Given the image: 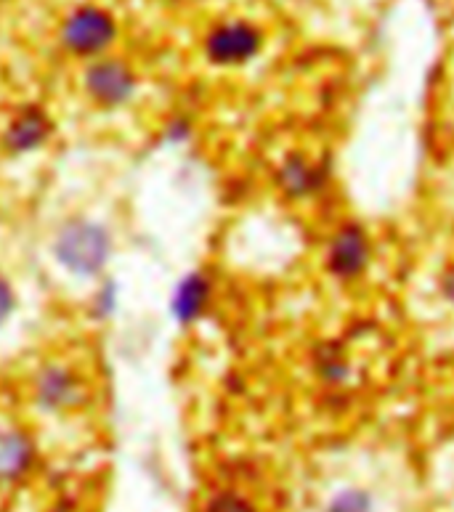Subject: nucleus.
I'll list each match as a JSON object with an SVG mask.
<instances>
[{"label":"nucleus","mask_w":454,"mask_h":512,"mask_svg":"<svg viewBox=\"0 0 454 512\" xmlns=\"http://www.w3.org/2000/svg\"><path fill=\"white\" fill-rule=\"evenodd\" d=\"M314 372L327 385H343L351 377V361L338 343H322L314 348Z\"/></svg>","instance_id":"9b49d317"},{"label":"nucleus","mask_w":454,"mask_h":512,"mask_svg":"<svg viewBox=\"0 0 454 512\" xmlns=\"http://www.w3.org/2000/svg\"><path fill=\"white\" fill-rule=\"evenodd\" d=\"M274 186L290 202H306L327 186V168L306 152H287L274 168Z\"/></svg>","instance_id":"1a4fd4ad"},{"label":"nucleus","mask_w":454,"mask_h":512,"mask_svg":"<svg viewBox=\"0 0 454 512\" xmlns=\"http://www.w3.org/2000/svg\"><path fill=\"white\" fill-rule=\"evenodd\" d=\"M208 512H255V507L250 499H245L237 491H221L210 499Z\"/></svg>","instance_id":"dca6fc26"},{"label":"nucleus","mask_w":454,"mask_h":512,"mask_svg":"<svg viewBox=\"0 0 454 512\" xmlns=\"http://www.w3.org/2000/svg\"><path fill=\"white\" fill-rule=\"evenodd\" d=\"M19 311V292H16L14 279L0 271V329H6L11 319Z\"/></svg>","instance_id":"4468645a"},{"label":"nucleus","mask_w":454,"mask_h":512,"mask_svg":"<svg viewBox=\"0 0 454 512\" xmlns=\"http://www.w3.org/2000/svg\"><path fill=\"white\" fill-rule=\"evenodd\" d=\"M56 133H59V125L46 104L22 101L8 112L0 125V152L11 160L35 157L54 144Z\"/></svg>","instance_id":"423d86ee"},{"label":"nucleus","mask_w":454,"mask_h":512,"mask_svg":"<svg viewBox=\"0 0 454 512\" xmlns=\"http://www.w3.org/2000/svg\"><path fill=\"white\" fill-rule=\"evenodd\" d=\"M372 263V239L362 223H343L332 231L324 253V266L338 282H356L367 274Z\"/></svg>","instance_id":"0eeeda50"},{"label":"nucleus","mask_w":454,"mask_h":512,"mask_svg":"<svg viewBox=\"0 0 454 512\" xmlns=\"http://www.w3.org/2000/svg\"><path fill=\"white\" fill-rule=\"evenodd\" d=\"M439 290H441V298L447 300L449 306H454V266H449L439 279Z\"/></svg>","instance_id":"f3484780"},{"label":"nucleus","mask_w":454,"mask_h":512,"mask_svg":"<svg viewBox=\"0 0 454 512\" xmlns=\"http://www.w3.org/2000/svg\"><path fill=\"white\" fill-rule=\"evenodd\" d=\"M38 457V446L22 428H0V486L22 481Z\"/></svg>","instance_id":"9d476101"},{"label":"nucleus","mask_w":454,"mask_h":512,"mask_svg":"<svg viewBox=\"0 0 454 512\" xmlns=\"http://www.w3.org/2000/svg\"><path fill=\"white\" fill-rule=\"evenodd\" d=\"M120 38H123V24L115 11L93 0L72 6L56 27L59 48L80 64L112 54Z\"/></svg>","instance_id":"f03ea898"},{"label":"nucleus","mask_w":454,"mask_h":512,"mask_svg":"<svg viewBox=\"0 0 454 512\" xmlns=\"http://www.w3.org/2000/svg\"><path fill=\"white\" fill-rule=\"evenodd\" d=\"M93 393V380L77 361L54 359L40 361L30 375V401L46 417H64L80 412Z\"/></svg>","instance_id":"7ed1b4c3"},{"label":"nucleus","mask_w":454,"mask_h":512,"mask_svg":"<svg viewBox=\"0 0 454 512\" xmlns=\"http://www.w3.org/2000/svg\"><path fill=\"white\" fill-rule=\"evenodd\" d=\"M120 298H123V290H120L117 279L104 274L101 279H96V287H93L91 300H88V311L96 321H109L120 308Z\"/></svg>","instance_id":"f8f14e48"},{"label":"nucleus","mask_w":454,"mask_h":512,"mask_svg":"<svg viewBox=\"0 0 454 512\" xmlns=\"http://www.w3.org/2000/svg\"><path fill=\"white\" fill-rule=\"evenodd\" d=\"M194 123L186 115H173L168 123L162 125V138L173 146H181L186 141H192Z\"/></svg>","instance_id":"2eb2a0df"},{"label":"nucleus","mask_w":454,"mask_h":512,"mask_svg":"<svg viewBox=\"0 0 454 512\" xmlns=\"http://www.w3.org/2000/svg\"><path fill=\"white\" fill-rule=\"evenodd\" d=\"M327 512H378L375 499L364 489H343L330 499Z\"/></svg>","instance_id":"ddd939ff"},{"label":"nucleus","mask_w":454,"mask_h":512,"mask_svg":"<svg viewBox=\"0 0 454 512\" xmlns=\"http://www.w3.org/2000/svg\"><path fill=\"white\" fill-rule=\"evenodd\" d=\"M213 300H216L213 276L202 268H194V271L178 276V282L173 284V292L168 298V314L176 321L178 329H192L208 316Z\"/></svg>","instance_id":"6e6552de"},{"label":"nucleus","mask_w":454,"mask_h":512,"mask_svg":"<svg viewBox=\"0 0 454 512\" xmlns=\"http://www.w3.org/2000/svg\"><path fill=\"white\" fill-rule=\"evenodd\" d=\"M80 93L99 112H123L141 96V72L115 51L85 62L80 69Z\"/></svg>","instance_id":"39448f33"},{"label":"nucleus","mask_w":454,"mask_h":512,"mask_svg":"<svg viewBox=\"0 0 454 512\" xmlns=\"http://www.w3.org/2000/svg\"><path fill=\"white\" fill-rule=\"evenodd\" d=\"M115 231L93 215H70L51 237V258L77 282H96L115 258Z\"/></svg>","instance_id":"f257e3e1"},{"label":"nucleus","mask_w":454,"mask_h":512,"mask_svg":"<svg viewBox=\"0 0 454 512\" xmlns=\"http://www.w3.org/2000/svg\"><path fill=\"white\" fill-rule=\"evenodd\" d=\"M269 46V35L261 24L247 16H224L202 32L200 54L213 69H245L258 62Z\"/></svg>","instance_id":"20e7f679"}]
</instances>
